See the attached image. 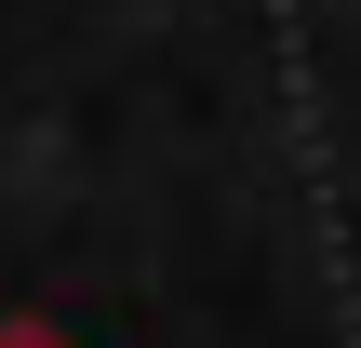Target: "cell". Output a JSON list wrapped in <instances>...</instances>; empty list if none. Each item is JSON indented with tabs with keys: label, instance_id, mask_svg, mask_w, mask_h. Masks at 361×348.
<instances>
[{
	"label": "cell",
	"instance_id": "6da1fadb",
	"mask_svg": "<svg viewBox=\"0 0 361 348\" xmlns=\"http://www.w3.org/2000/svg\"><path fill=\"white\" fill-rule=\"evenodd\" d=\"M0 348H67V335H54V322H0Z\"/></svg>",
	"mask_w": 361,
	"mask_h": 348
}]
</instances>
